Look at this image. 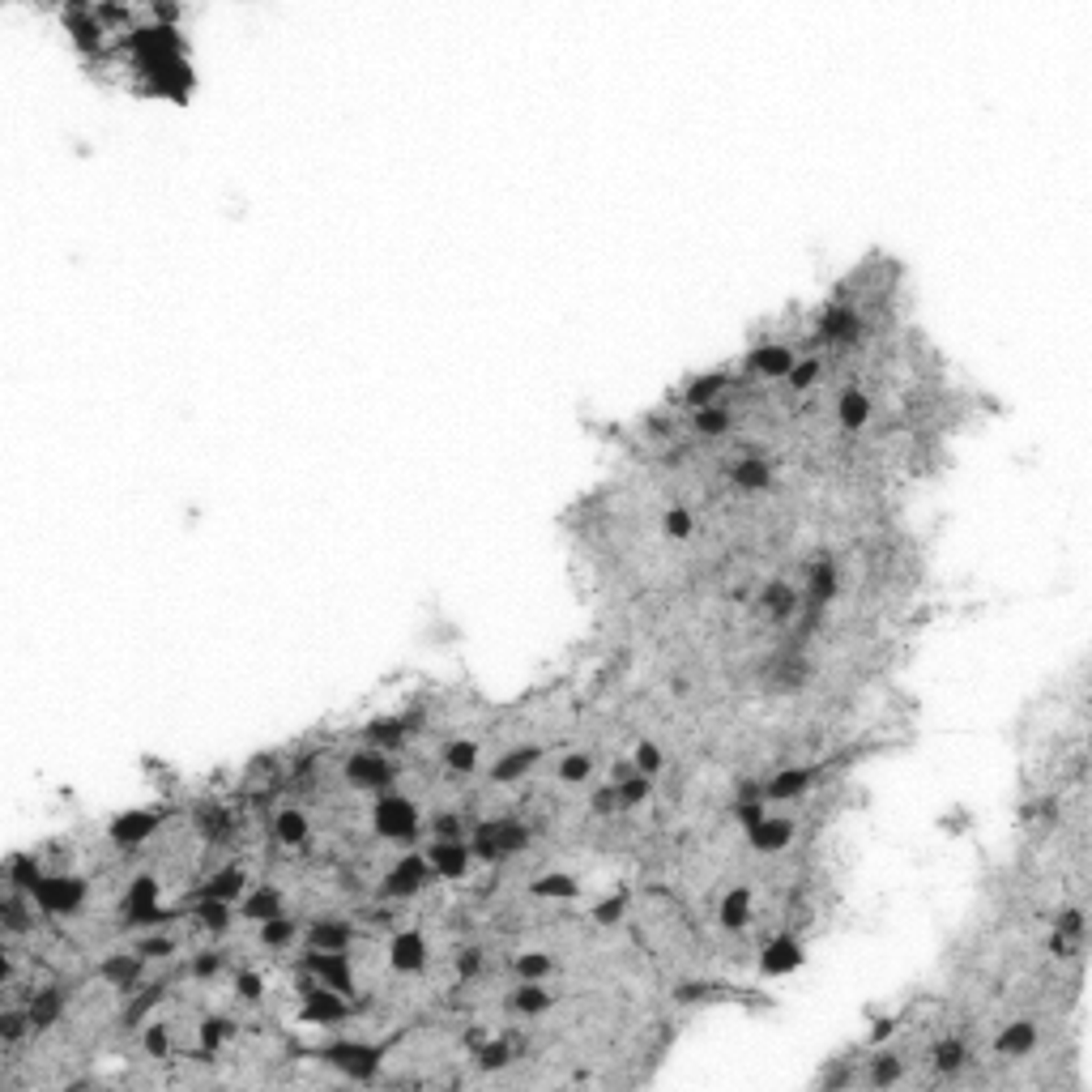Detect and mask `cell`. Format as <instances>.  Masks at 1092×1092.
<instances>
[{
    "label": "cell",
    "instance_id": "cell-1",
    "mask_svg": "<svg viewBox=\"0 0 1092 1092\" xmlns=\"http://www.w3.org/2000/svg\"><path fill=\"white\" fill-rule=\"evenodd\" d=\"M376 832L380 836H388V841H406V836H414V828H419V811H414V803L401 794H388L376 803Z\"/></svg>",
    "mask_w": 1092,
    "mask_h": 1092
},
{
    "label": "cell",
    "instance_id": "cell-2",
    "mask_svg": "<svg viewBox=\"0 0 1092 1092\" xmlns=\"http://www.w3.org/2000/svg\"><path fill=\"white\" fill-rule=\"evenodd\" d=\"M427 867H431V862H427L422 854H406V857L398 862V867H393V870L385 875V892H388V896H410V892H419V888H422V875H427Z\"/></svg>",
    "mask_w": 1092,
    "mask_h": 1092
},
{
    "label": "cell",
    "instance_id": "cell-3",
    "mask_svg": "<svg viewBox=\"0 0 1092 1092\" xmlns=\"http://www.w3.org/2000/svg\"><path fill=\"white\" fill-rule=\"evenodd\" d=\"M388 965L398 968V973H419L422 965H427V944H422L419 931H401L398 939H393V947H388Z\"/></svg>",
    "mask_w": 1092,
    "mask_h": 1092
},
{
    "label": "cell",
    "instance_id": "cell-4",
    "mask_svg": "<svg viewBox=\"0 0 1092 1092\" xmlns=\"http://www.w3.org/2000/svg\"><path fill=\"white\" fill-rule=\"evenodd\" d=\"M329 1063H337L342 1071H350V1076H359V1080H367L376 1071V1063H380V1054H376L372 1045H350V1042H342V1045H333L329 1050Z\"/></svg>",
    "mask_w": 1092,
    "mask_h": 1092
},
{
    "label": "cell",
    "instance_id": "cell-5",
    "mask_svg": "<svg viewBox=\"0 0 1092 1092\" xmlns=\"http://www.w3.org/2000/svg\"><path fill=\"white\" fill-rule=\"evenodd\" d=\"M303 1020H308V1024H337V1020H346V1003H342V994L329 990V986H321L316 994H308V1003H303Z\"/></svg>",
    "mask_w": 1092,
    "mask_h": 1092
},
{
    "label": "cell",
    "instance_id": "cell-6",
    "mask_svg": "<svg viewBox=\"0 0 1092 1092\" xmlns=\"http://www.w3.org/2000/svg\"><path fill=\"white\" fill-rule=\"evenodd\" d=\"M427 862L435 867V875H444V879H461V875H465V867H470V849H461L457 841H435L431 849H427Z\"/></svg>",
    "mask_w": 1092,
    "mask_h": 1092
},
{
    "label": "cell",
    "instance_id": "cell-7",
    "mask_svg": "<svg viewBox=\"0 0 1092 1092\" xmlns=\"http://www.w3.org/2000/svg\"><path fill=\"white\" fill-rule=\"evenodd\" d=\"M836 419H841L845 431H862L870 422V398L862 388H845L841 401H836Z\"/></svg>",
    "mask_w": 1092,
    "mask_h": 1092
},
{
    "label": "cell",
    "instance_id": "cell-8",
    "mask_svg": "<svg viewBox=\"0 0 1092 1092\" xmlns=\"http://www.w3.org/2000/svg\"><path fill=\"white\" fill-rule=\"evenodd\" d=\"M751 832V845H756L759 854H777V849H785L790 845V836H794V828L785 824V819H759L756 828H747Z\"/></svg>",
    "mask_w": 1092,
    "mask_h": 1092
},
{
    "label": "cell",
    "instance_id": "cell-9",
    "mask_svg": "<svg viewBox=\"0 0 1092 1092\" xmlns=\"http://www.w3.org/2000/svg\"><path fill=\"white\" fill-rule=\"evenodd\" d=\"M803 965V947L794 944V939H772L769 947H764V960H759V968L764 973H790V968Z\"/></svg>",
    "mask_w": 1092,
    "mask_h": 1092
},
{
    "label": "cell",
    "instance_id": "cell-10",
    "mask_svg": "<svg viewBox=\"0 0 1092 1092\" xmlns=\"http://www.w3.org/2000/svg\"><path fill=\"white\" fill-rule=\"evenodd\" d=\"M60 1011H64V994L60 990H35V999H30V1007H26L30 1029H51V1024L60 1020Z\"/></svg>",
    "mask_w": 1092,
    "mask_h": 1092
},
{
    "label": "cell",
    "instance_id": "cell-11",
    "mask_svg": "<svg viewBox=\"0 0 1092 1092\" xmlns=\"http://www.w3.org/2000/svg\"><path fill=\"white\" fill-rule=\"evenodd\" d=\"M721 926L726 931H743L747 922H751V888H730L726 892V901H721Z\"/></svg>",
    "mask_w": 1092,
    "mask_h": 1092
},
{
    "label": "cell",
    "instance_id": "cell-12",
    "mask_svg": "<svg viewBox=\"0 0 1092 1092\" xmlns=\"http://www.w3.org/2000/svg\"><path fill=\"white\" fill-rule=\"evenodd\" d=\"M311 952H346L350 944V926L346 922H316L308 931Z\"/></svg>",
    "mask_w": 1092,
    "mask_h": 1092
},
{
    "label": "cell",
    "instance_id": "cell-13",
    "mask_svg": "<svg viewBox=\"0 0 1092 1092\" xmlns=\"http://www.w3.org/2000/svg\"><path fill=\"white\" fill-rule=\"evenodd\" d=\"M811 781H815V769H785L764 785V798H798Z\"/></svg>",
    "mask_w": 1092,
    "mask_h": 1092
},
{
    "label": "cell",
    "instance_id": "cell-14",
    "mask_svg": "<svg viewBox=\"0 0 1092 1092\" xmlns=\"http://www.w3.org/2000/svg\"><path fill=\"white\" fill-rule=\"evenodd\" d=\"M154 828H158V819L149 815V811H141V815H125V819H115L112 824V841L115 845H136V841H146Z\"/></svg>",
    "mask_w": 1092,
    "mask_h": 1092
},
{
    "label": "cell",
    "instance_id": "cell-15",
    "mask_svg": "<svg viewBox=\"0 0 1092 1092\" xmlns=\"http://www.w3.org/2000/svg\"><path fill=\"white\" fill-rule=\"evenodd\" d=\"M551 1003H555L551 990H542L538 981H525L521 990H512V1011H517V1016H542Z\"/></svg>",
    "mask_w": 1092,
    "mask_h": 1092
},
{
    "label": "cell",
    "instance_id": "cell-16",
    "mask_svg": "<svg viewBox=\"0 0 1092 1092\" xmlns=\"http://www.w3.org/2000/svg\"><path fill=\"white\" fill-rule=\"evenodd\" d=\"M278 905H282V896L273 892V888H257V892L239 905V913L252 922H269V918H278Z\"/></svg>",
    "mask_w": 1092,
    "mask_h": 1092
},
{
    "label": "cell",
    "instance_id": "cell-17",
    "mask_svg": "<svg viewBox=\"0 0 1092 1092\" xmlns=\"http://www.w3.org/2000/svg\"><path fill=\"white\" fill-rule=\"evenodd\" d=\"M1032 1042H1037V1029H1032L1029 1020H1020V1024H1007L994 1045H999V1054H1024Z\"/></svg>",
    "mask_w": 1092,
    "mask_h": 1092
},
{
    "label": "cell",
    "instance_id": "cell-18",
    "mask_svg": "<svg viewBox=\"0 0 1092 1092\" xmlns=\"http://www.w3.org/2000/svg\"><path fill=\"white\" fill-rule=\"evenodd\" d=\"M751 367H756L759 376H790V367H794V355H790L785 346H764V350H756Z\"/></svg>",
    "mask_w": 1092,
    "mask_h": 1092
},
{
    "label": "cell",
    "instance_id": "cell-19",
    "mask_svg": "<svg viewBox=\"0 0 1092 1092\" xmlns=\"http://www.w3.org/2000/svg\"><path fill=\"white\" fill-rule=\"evenodd\" d=\"M273 836H278V845H308V819L299 811H282L273 819Z\"/></svg>",
    "mask_w": 1092,
    "mask_h": 1092
},
{
    "label": "cell",
    "instance_id": "cell-20",
    "mask_svg": "<svg viewBox=\"0 0 1092 1092\" xmlns=\"http://www.w3.org/2000/svg\"><path fill=\"white\" fill-rule=\"evenodd\" d=\"M444 764H448L453 772H461V777H465V772L478 769V747H474V743H448Z\"/></svg>",
    "mask_w": 1092,
    "mask_h": 1092
},
{
    "label": "cell",
    "instance_id": "cell-21",
    "mask_svg": "<svg viewBox=\"0 0 1092 1092\" xmlns=\"http://www.w3.org/2000/svg\"><path fill=\"white\" fill-rule=\"evenodd\" d=\"M589 769H594V759L581 756V751H572V756H563V764H559V781H563V785H581L584 777H589Z\"/></svg>",
    "mask_w": 1092,
    "mask_h": 1092
},
{
    "label": "cell",
    "instance_id": "cell-22",
    "mask_svg": "<svg viewBox=\"0 0 1092 1092\" xmlns=\"http://www.w3.org/2000/svg\"><path fill=\"white\" fill-rule=\"evenodd\" d=\"M290 939H295V922H290V918H269V922H261V944L282 947V944H290Z\"/></svg>",
    "mask_w": 1092,
    "mask_h": 1092
},
{
    "label": "cell",
    "instance_id": "cell-23",
    "mask_svg": "<svg viewBox=\"0 0 1092 1092\" xmlns=\"http://www.w3.org/2000/svg\"><path fill=\"white\" fill-rule=\"evenodd\" d=\"M512 968H517L525 981H538V977H546V973H551V956H542V952L517 956V960H512Z\"/></svg>",
    "mask_w": 1092,
    "mask_h": 1092
},
{
    "label": "cell",
    "instance_id": "cell-24",
    "mask_svg": "<svg viewBox=\"0 0 1092 1092\" xmlns=\"http://www.w3.org/2000/svg\"><path fill=\"white\" fill-rule=\"evenodd\" d=\"M687 534H692V512L682 508V504H674V508L666 512V538H671V542H682Z\"/></svg>",
    "mask_w": 1092,
    "mask_h": 1092
},
{
    "label": "cell",
    "instance_id": "cell-25",
    "mask_svg": "<svg viewBox=\"0 0 1092 1092\" xmlns=\"http://www.w3.org/2000/svg\"><path fill=\"white\" fill-rule=\"evenodd\" d=\"M512 1058V1042H496V1045H483L478 1050V1067H486V1071H499L504 1063Z\"/></svg>",
    "mask_w": 1092,
    "mask_h": 1092
},
{
    "label": "cell",
    "instance_id": "cell-26",
    "mask_svg": "<svg viewBox=\"0 0 1092 1092\" xmlns=\"http://www.w3.org/2000/svg\"><path fill=\"white\" fill-rule=\"evenodd\" d=\"M146 1050L154 1058L171 1054V1032H167V1024H149V1029H146Z\"/></svg>",
    "mask_w": 1092,
    "mask_h": 1092
},
{
    "label": "cell",
    "instance_id": "cell-27",
    "mask_svg": "<svg viewBox=\"0 0 1092 1092\" xmlns=\"http://www.w3.org/2000/svg\"><path fill=\"white\" fill-rule=\"evenodd\" d=\"M815 380H819V359H807V363H798V367H790V388H794V393L811 388Z\"/></svg>",
    "mask_w": 1092,
    "mask_h": 1092
},
{
    "label": "cell",
    "instance_id": "cell-28",
    "mask_svg": "<svg viewBox=\"0 0 1092 1092\" xmlns=\"http://www.w3.org/2000/svg\"><path fill=\"white\" fill-rule=\"evenodd\" d=\"M636 769L645 772V777H653V772L661 769V747H658V743H649V738H645V743L636 747Z\"/></svg>",
    "mask_w": 1092,
    "mask_h": 1092
},
{
    "label": "cell",
    "instance_id": "cell-29",
    "mask_svg": "<svg viewBox=\"0 0 1092 1092\" xmlns=\"http://www.w3.org/2000/svg\"><path fill=\"white\" fill-rule=\"evenodd\" d=\"M960 1063H965V1045L960 1042H944L939 1050H934V1067L939 1071H956Z\"/></svg>",
    "mask_w": 1092,
    "mask_h": 1092
},
{
    "label": "cell",
    "instance_id": "cell-30",
    "mask_svg": "<svg viewBox=\"0 0 1092 1092\" xmlns=\"http://www.w3.org/2000/svg\"><path fill=\"white\" fill-rule=\"evenodd\" d=\"M235 990L244 994V999H257V994H261V977H257V973H239Z\"/></svg>",
    "mask_w": 1092,
    "mask_h": 1092
}]
</instances>
